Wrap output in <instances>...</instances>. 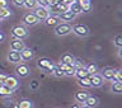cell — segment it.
Instances as JSON below:
<instances>
[{"mask_svg": "<svg viewBox=\"0 0 122 108\" xmlns=\"http://www.w3.org/2000/svg\"><path fill=\"white\" fill-rule=\"evenodd\" d=\"M11 3H13L15 6L22 8V6H23V4H24V0H11Z\"/></svg>", "mask_w": 122, "mask_h": 108, "instance_id": "cell-34", "label": "cell"}, {"mask_svg": "<svg viewBox=\"0 0 122 108\" xmlns=\"http://www.w3.org/2000/svg\"><path fill=\"white\" fill-rule=\"evenodd\" d=\"M78 84H79V87L84 88V89H86V88H90V75L85 76V78H80V79H78Z\"/></svg>", "mask_w": 122, "mask_h": 108, "instance_id": "cell-21", "label": "cell"}, {"mask_svg": "<svg viewBox=\"0 0 122 108\" xmlns=\"http://www.w3.org/2000/svg\"><path fill=\"white\" fill-rule=\"evenodd\" d=\"M98 104H99V99L97 97H93V95H89V97L85 99V102L83 103V106L88 107V108H94V107H97Z\"/></svg>", "mask_w": 122, "mask_h": 108, "instance_id": "cell-15", "label": "cell"}, {"mask_svg": "<svg viewBox=\"0 0 122 108\" xmlns=\"http://www.w3.org/2000/svg\"><path fill=\"white\" fill-rule=\"evenodd\" d=\"M6 76L5 74H3V72H0V84H4V82H5V79H6Z\"/></svg>", "mask_w": 122, "mask_h": 108, "instance_id": "cell-36", "label": "cell"}, {"mask_svg": "<svg viewBox=\"0 0 122 108\" xmlns=\"http://www.w3.org/2000/svg\"><path fill=\"white\" fill-rule=\"evenodd\" d=\"M75 66V69H78V67H81L84 66V62H83V60H80V59H75L74 60V64H72Z\"/></svg>", "mask_w": 122, "mask_h": 108, "instance_id": "cell-33", "label": "cell"}, {"mask_svg": "<svg viewBox=\"0 0 122 108\" xmlns=\"http://www.w3.org/2000/svg\"><path fill=\"white\" fill-rule=\"evenodd\" d=\"M59 66L62 69L65 76H74V74H75V66L74 65H67V64L60 62Z\"/></svg>", "mask_w": 122, "mask_h": 108, "instance_id": "cell-13", "label": "cell"}, {"mask_svg": "<svg viewBox=\"0 0 122 108\" xmlns=\"http://www.w3.org/2000/svg\"><path fill=\"white\" fill-rule=\"evenodd\" d=\"M18 107L19 108H32L33 107V103L28 101V99H23V101H20L18 103Z\"/></svg>", "mask_w": 122, "mask_h": 108, "instance_id": "cell-28", "label": "cell"}, {"mask_svg": "<svg viewBox=\"0 0 122 108\" xmlns=\"http://www.w3.org/2000/svg\"><path fill=\"white\" fill-rule=\"evenodd\" d=\"M88 75H90V74L86 71L85 66H81V67L75 69V74H74V76H76L78 79H80V78H85V76H88Z\"/></svg>", "mask_w": 122, "mask_h": 108, "instance_id": "cell-20", "label": "cell"}, {"mask_svg": "<svg viewBox=\"0 0 122 108\" xmlns=\"http://www.w3.org/2000/svg\"><path fill=\"white\" fill-rule=\"evenodd\" d=\"M114 46L118 48V47H122V36L118 34V36L114 37Z\"/></svg>", "mask_w": 122, "mask_h": 108, "instance_id": "cell-32", "label": "cell"}, {"mask_svg": "<svg viewBox=\"0 0 122 108\" xmlns=\"http://www.w3.org/2000/svg\"><path fill=\"white\" fill-rule=\"evenodd\" d=\"M112 82H122V75H121V71L120 70H114Z\"/></svg>", "mask_w": 122, "mask_h": 108, "instance_id": "cell-31", "label": "cell"}, {"mask_svg": "<svg viewBox=\"0 0 122 108\" xmlns=\"http://www.w3.org/2000/svg\"><path fill=\"white\" fill-rule=\"evenodd\" d=\"M33 10H34L33 13L36 14V17H37L38 19H40V22H41V21H45V19L50 15V11H48V8H47V6L37 5Z\"/></svg>", "mask_w": 122, "mask_h": 108, "instance_id": "cell-7", "label": "cell"}, {"mask_svg": "<svg viewBox=\"0 0 122 108\" xmlns=\"http://www.w3.org/2000/svg\"><path fill=\"white\" fill-rule=\"evenodd\" d=\"M4 40H5V34H4V33L1 32V31H0V43H1V42H3Z\"/></svg>", "mask_w": 122, "mask_h": 108, "instance_id": "cell-38", "label": "cell"}, {"mask_svg": "<svg viewBox=\"0 0 122 108\" xmlns=\"http://www.w3.org/2000/svg\"><path fill=\"white\" fill-rule=\"evenodd\" d=\"M113 74H114V69L112 67H107L104 70H102V78L104 80H112Z\"/></svg>", "mask_w": 122, "mask_h": 108, "instance_id": "cell-19", "label": "cell"}, {"mask_svg": "<svg viewBox=\"0 0 122 108\" xmlns=\"http://www.w3.org/2000/svg\"><path fill=\"white\" fill-rule=\"evenodd\" d=\"M52 74L56 76V78H62V76H65L64 74V71H62V69H61L59 65H55V67H53V71H52Z\"/></svg>", "mask_w": 122, "mask_h": 108, "instance_id": "cell-27", "label": "cell"}, {"mask_svg": "<svg viewBox=\"0 0 122 108\" xmlns=\"http://www.w3.org/2000/svg\"><path fill=\"white\" fill-rule=\"evenodd\" d=\"M10 34L13 36L14 38H19V40H25L27 37L29 36V32H28V28L23 24H17L14 26L13 28L10 29Z\"/></svg>", "mask_w": 122, "mask_h": 108, "instance_id": "cell-1", "label": "cell"}, {"mask_svg": "<svg viewBox=\"0 0 122 108\" xmlns=\"http://www.w3.org/2000/svg\"><path fill=\"white\" fill-rule=\"evenodd\" d=\"M1 21H3V19H1V18H0V22H1Z\"/></svg>", "mask_w": 122, "mask_h": 108, "instance_id": "cell-40", "label": "cell"}, {"mask_svg": "<svg viewBox=\"0 0 122 108\" xmlns=\"http://www.w3.org/2000/svg\"><path fill=\"white\" fill-rule=\"evenodd\" d=\"M89 95H90V94H89V92H86V90H83V89H81V90L76 92V93L74 94V99L79 103V104H81V106H83V103L85 102V99L89 97Z\"/></svg>", "mask_w": 122, "mask_h": 108, "instance_id": "cell-12", "label": "cell"}, {"mask_svg": "<svg viewBox=\"0 0 122 108\" xmlns=\"http://www.w3.org/2000/svg\"><path fill=\"white\" fill-rule=\"evenodd\" d=\"M15 74H17L18 78L23 79V78H27V76L30 74V70L25 64L19 62V64H17V66H15Z\"/></svg>", "mask_w": 122, "mask_h": 108, "instance_id": "cell-6", "label": "cell"}, {"mask_svg": "<svg viewBox=\"0 0 122 108\" xmlns=\"http://www.w3.org/2000/svg\"><path fill=\"white\" fill-rule=\"evenodd\" d=\"M76 3H79V5L81 6L83 13H89L92 10V1L90 0H75Z\"/></svg>", "mask_w": 122, "mask_h": 108, "instance_id": "cell-17", "label": "cell"}, {"mask_svg": "<svg viewBox=\"0 0 122 108\" xmlns=\"http://www.w3.org/2000/svg\"><path fill=\"white\" fill-rule=\"evenodd\" d=\"M37 66L40 67L41 70L52 74L53 67H55V64H53L51 60H48V59H40V60L37 61Z\"/></svg>", "mask_w": 122, "mask_h": 108, "instance_id": "cell-4", "label": "cell"}, {"mask_svg": "<svg viewBox=\"0 0 122 108\" xmlns=\"http://www.w3.org/2000/svg\"><path fill=\"white\" fill-rule=\"evenodd\" d=\"M10 15H11V13L8 8H0V18L1 19H6V18H9Z\"/></svg>", "mask_w": 122, "mask_h": 108, "instance_id": "cell-29", "label": "cell"}, {"mask_svg": "<svg viewBox=\"0 0 122 108\" xmlns=\"http://www.w3.org/2000/svg\"><path fill=\"white\" fill-rule=\"evenodd\" d=\"M37 5H42V6H48L47 0H37Z\"/></svg>", "mask_w": 122, "mask_h": 108, "instance_id": "cell-35", "label": "cell"}, {"mask_svg": "<svg viewBox=\"0 0 122 108\" xmlns=\"http://www.w3.org/2000/svg\"><path fill=\"white\" fill-rule=\"evenodd\" d=\"M19 53H20L22 61H30L34 57V51L32 48H28V47H24L22 51H19Z\"/></svg>", "mask_w": 122, "mask_h": 108, "instance_id": "cell-11", "label": "cell"}, {"mask_svg": "<svg viewBox=\"0 0 122 108\" xmlns=\"http://www.w3.org/2000/svg\"><path fill=\"white\" fill-rule=\"evenodd\" d=\"M69 33H71V24L69 22H59L55 26V34L56 36H67Z\"/></svg>", "mask_w": 122, "mask_h": 108, "instance_id": "cell-2", "label": "cell"}, {"mask_svg": "<svg viewBox=\"0 0 122 108\" xmlns=\"http://www.w3.org/2000/svg\"><path fill=\"white\" fill-rule=\"evenodd\" d=\"M59 17H57V15H52V14H50L47 18L45 19V24L47 26V27H52V26H56L57 23H59Z\"/></svg>", "mask_w": 122, "mask_h": 108, "instance_id": "cell-18", "label": "cell"}, {"mask_svg": "<svg viewBox=\"0 0 122 108\" xmlns=\"http://www.w3.org/2000/svg\"><path fill=\"white\" fill-rule=\"evenodd\" d=\"M0 8H8V0H0Z\"/></svg>", "mask_w": 122, "mask_h": 108, "instance_id": "cell-37", "label": "cell"}, {"mask_svg": "<svg viewBox=\"0 0 122 108\" xmlns=\"http://www.w3.org/2000/svg\"><path fill=\"white\" fill-rule=\"evenodd\" d=\"M112 92L116 94H121L122 93V83L121 82H113L112 83Z\"/></svg>", "mask_w": 122, "mask_h": 108, "instance_id": "cell-26", "label": "cell"}, {"mask_svg": "<svg viewBox=\"0 0 122 108\" xmlns=\"http://www.w3.org/2000/svg\"><path fill=\"white\" fill-rule=\"evenodd\" d=\"M13 93V90L9 87H6L5 84H0V97H9Z\"/></svg>", "mask_w": 122, "mask_h": 108, "instance_id": "cell-23", "label": "cell"}, {"mask_svg": "<svg viewBox=\"0 0 122 108\" xmlns=\"http://www.w3.org/2000/svg\"><path fill=\"white\" fill-rule=\"evenodd\" d=\"M36 6H37V0H24V4H23V8H25L28 10H33Z\"/></svg>", "mask_w": 122, "mask_h": 108, "instance_id": "cell-25", "label": "cell"}, {"mask_svg": "<svg viewBox=\"0 0 122 108\" xmlns=\"http://www.w3.org/2000/svg\"><path fill=\"white\" fill-rule=\"evenodd\" d=\"M76 15L72 13L71 10H66V11H64V13H61L59 15V19L60 21H62V22H71V21H74Z\"/></svg>", "mask_w": 122, "mask_h": 108, "instance_id": "cell-16", "label": "cell"}, {"mask_svg": "<svg viewBox=\"0 0 122 108\" xmlns=\"http://www.w3.org/2000/svg\"><path fill=\"white\" fill-rule=\"evenodd\" d=\"M61 1L65 3V4H67V5H70V4H71V3H74L75 0H61Z\"/></svg>", "mask_w": 122, "mask_h": 108, "instance_id": "cell-39", "label": "cell"}, {"mask_svg": "<svg viewBox=\"0 0 122 108\" xmlns=\"http://www.w3.org/2000/svg\"><path fill=\"white\" fill-rule=\"evenodd\" d=\"M25 47L24 45V40H19V38H14L10 41V50H14V51H22L23 48Z\"/></svg>", "mask_w": 122, "mask_h": 108, "instance_id": "cell-10", "label": "cell"}, {"mask_svg": "<svg viewBox=\"0 0 122 108\" xmlns=\"http://www.w3.org/2000/svg\"><path fill=\"white\" fill-rule=\"evenodd\" d=\"M85 69H86V71L89 72L90 75H93V74H95V72L98 71V67H97V65H95V64H88L85 66Z\"/></svg>", "mask_w": 122, "mask_h": 108, "instance_id": "cell-30", "label": "cell"}, {"mask_svg": "<svg viewBox=\"0 0 122 108\" xmlns=\"http://www.w3.org/2000/svg\"><path fill=\"white\" fill-rule=\"evenodd\" d=\"M69 10H71L75 15H78V14H81V13H83L81 6H80V5H79V3H76V1L71 3L70 5H69Z\"/></svg>", "mask_w": 122, "mask_h": 108, "instance_id": "cell-22", "label": "cell"}, {"mask_svg": "<svg viewBox=\"0 0 122 108\" xmlns=\"http://www.w3.org/2000/svg\"><path fill=\"white\" fill-rule=\"evenodd\" d=\"M104 84V79L102 78V75H98L97 72L93 75H90V87L93 88H101Z\"/></svg>", "mask_w": 122, "mask_h": 108, "instance_id": "cell-9", "label": "cell"}, {"mask_svg": "<svg viewBox=\"0 0 122 108\" xmlns=\"http://www.w3.org/2000/svg\"><path fill=\"white\" fill-rule=\"evenodd\" d=\"M23 23L24 26H28V27H33L40 23V19L36 17V14L33 11H29V13H25L23 15Z\"/></svg>", "mask_w": 122, "mask_h": 108, "instance_id": "cell-5", "label": "cell"}, {"mask_svg": "<svg viewBox=\"0 0 122 108\" xmlns=\"http://www.w3.org/2000/svg\"><path fill=\"white\" fill-rule=\"evenodd\" d=\"M74 60H75V57L72 55H70V53H65V55H62V57H61V62L67 64V65H72L74 64Z\"/></svg>", "mask_w": 122, "mask_h": 108, "instance_id": "cell-24", "label": "cell"}, {"mask_svg": "<svg viewBox=\"0 0 122 108\" xmlns=\"http://www.w3.org/2000/svg\"><path fill=\"white\" fill-rule=\"evenodd\" d=\"M71 32L78 37H86L89 36L90 31L85 24H75V26H71Z\"/></svg>", "mask_w": 122, "mask_h": 108, "instance_id": "cell-3", "label": "cell"}, {"mask_svg": "<svg viewBox=\"0 0 122 108\" xmlns=\"http://www.w3.org/2000/svg\"><path fill=\"white\" fill-rule=\"evenodd\" d=\"M6 60L11 64H19V62H23L22 59H20V53L19 51H14V50H10L6 55Z\"/></svg>", "mask_w": 122, "mask_h": 108, "instance_id": "cell-8", "label": "cell"}, {"mask_svg": "<svg viewBox=\"0 0 122 108\" xmlns=\"http://www.w3.org/2000/svg\"><path fill=\"white\" fill-rule=\"evenodd\" d=\"M4 84H5L6 87H9L13 92L19 87L18 79H17V78H14V76H6V79H5V82H4Z\"/></svg>", "mask_w": 122, "mask_h": 108, "instance_id": "cell-14", "label": "cell"}]
</instances>
